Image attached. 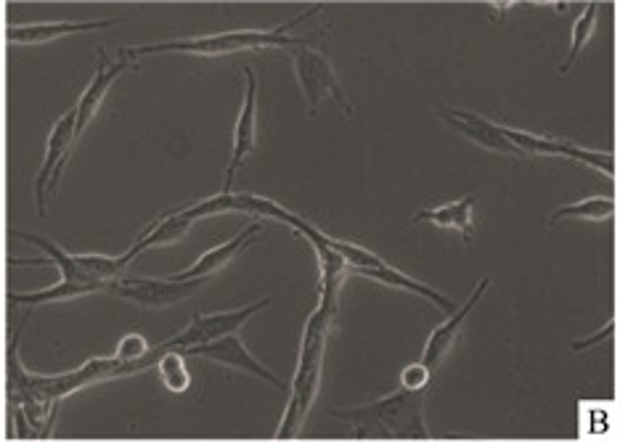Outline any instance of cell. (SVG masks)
I'll return each instance as SVG.
<instances>
[{
    "label": "cell",
    "instance_id": "obj_1",
    "mask_svg": "<svg viewBox=\"0 0 620 442\" xmlns=\"http://www.w3.org/2000/svg\"><path fill=\"white\" fill-rule=\"evenodd\" d=\"M162 353H167V350L159 345L152 347L141 360H133V363L120 360L117 355H114V358H93L88 360L85 366L75 368V371H67V374H43V376L27 374L22 366V360H16L14 353L11 355V366H14L11 376H14V390L19 392L22 413L27 416V421H30L35 432H43V435H46L53 419V405L59 403L61 398H69L72 392L83 390L88 384L141 374L146 368L157 366V360L162 358Z\"/></svg>",
    "mask_w": 620,
    "mask_h": 442
},
{
    "label": "cell",
    "instance_id": "obj_2",
    "mask_svg": "<svg viewBox=\"0 0 620 442\" xmlns=\"http://www.w3.org/2000/svg\"><path fill=\"white\" fill-rule=\"evenodd\" d=\"M337 297L334 292H321L316 313L310 315L303 331V347H300V363H297L295 382H292V395H289L287 411L281 419L279 440L300 435L305 419H308L310 408L316 403L318 384H321V368H324L326 339L332 329L334 313H337Z\"/></svg>",
    "mask_w": 620,
    "mask_h": 442
},
{
    "label": "cell",
    "instance_id": "obj_3",
    "mask_svg": "<svg viewBox=\"0 0 620 442\" xmlns=\"http://www.w3.org/2000/svg\"><path fill=\"white\" fill-rule=\"evenodd\" d=\"M424 400L427 390H403L382 398L377 403L358 408H334V419L353 424L358 437H403V440H424L430 437L424 427Z\"/></svg>",
    "mask_w": 620,
    "mask_h": 442
},
{
    "label": "cell",
    "instance_id": "obj_4",
    "mask_svg": "<svg viewBox=\"0 0 620 442\" xmlns=\"http://www.w3.org/2000/svg\"><path fill=\"white\" fill-rule=\"evenodd\" d=\"M321 11V6H313L303 16H297L292 22L276 30H239V32H220V35H202V38L189 40H170V43L141 45V48H122L125 56L133 61L152 56V53H191V56H226V53L239 51H258V48H297L303 45V38H292L289 30H295L297 24L308 19L310 14Z\"/></svg>",
    "mask_w": 620,
    "mask_h": 442
},
{
    "label": "cell",
    "instance_id": "obj_5",
    "mask_svg": "<svg viewBox=\"0 0 620 442\" xmlns=\"http://www.w3.org/2000/svg\"><path fill=\"white\" fill-rule=\"evenodd\" d=\"M19 239L30 241L38 249L46 252V260L43 265H56L61 270V281H69V284H85L91 286L93 292L106 289L112 284L114 278L120 276L125 265L130 263L128 255L122 257H101V255H67L61 252L53 241L43 239V236H35V233H19Z\"/></svg>",
    "mask_w": 620,
    "mask_h": 442
},
{
    "label": "cell",
    "instance_id": "obj_6",
    "mask_svg": "<svg viewBox=\"0 0 620 442\" xmlns=\"http://www.w3.org/2000/svg\"><path fill=\"white\" fill-rule=\"evenodd\" d=\"M289 56H292L295 75L300 80V88H303L310 112H316L324 98H332L342 112L353 114V106L345 98V90H342L340 80H337L332 61L326 59L324 53L313 51V48H308V43H303L297 45V48H289Z\"/></svg>",
    "mask_w": 620,
    "mask_h": 442
},
{
    "label": "cell",
    "instance_id": "obj_7",
    "mask_svg": "<svg viewBox=\"0 0 620 442\" xmlns=\"http://www.w3.org/2000/svg\"><path fill=\"white\" fill-rule=\"evenodd\" d=\"M202 284H205V278H194V281H175V278H165V281L162 278H125V281H117L114 278L112 284L106 286V292L136 302L141 308L162 310L189 300Z\"/></svg>",
    "mask_w": 620,
    "mask_h": 442
},
{
    "label": "cell",
    "instance_id": "obj_8",
    "mask_svg": "<svg viewBox=\"0 0 620 442\" xmlns=\"http://www.w3.org/2000/svg\"><path fill=\"white\" fill-rule=\"evenodd\" d=\"M271 300H260L252 302L247 308L239 310H228V313H215V315H197L194 321L181 331L175 334L173 339L162 342L165 350H183V347H194V345H205V342H215L220 337H228V334H236L242 329L244 323L250 321L252 315L260 313L263 308H268Z\"/></svg>",
    "mask_w": 620,
    "mask_h": 442
},
{
    "label": "cell",
    "instance_id": "obj_9",
    "mask_svg": "<svg viewBox=\"0 0 620 442\" xmlns=\"http://www.w3.org/2000/svg\"><path fill=\"white\" fill-rule=\"evenodd\" d=\"M75 125H77V109H69V112L64 114L56 125H53L51 135H48L46 162H43V167H40L38 183H35V199H38L40 212H46L48 191L53 194L56 186H59L61 173H64V165H67L69 149H72V143L77 141Z\"/></svg>",
    "mask_w": 620,
    "mask_h": 442
},
{
    "label": "cell",
    "instance_id": "obj_10",
    "mask_svg": "<svg viewBox=\"0 0 620 442\" xmlns=\"http://www.w3.org/2000/svg\"><path fill=\"white\" fill-rule=\"evenodd\" d=\"M186 358H205V360H215V363H223V366H231V368H239L244 374L250 376H258L263 382H271L273 387H279L284 390V382H281L279 376L268 371V368L260 363L255 355L247 350V345L242 342L239 334H228V337H220L215 342H205V345H194V347H183L181 350Z\"/></svg>",
    "mask_w": 620,
    "mask_h": 442
},
{
    "label": "cell",
    "instance_id": "obj_11",
    "mask_svg": "<svg viewBox=\"0 0 620 442\" xmlns=\"http://www.w3.org/2000/svg\"><path fill=\"white\" fill-rule=\"evenodd\" d=\"M507 138L515 143L517 149L528 157V154H544V157H568L575 162H583V165L594 167L599 173L613 175L615 173V159L613 154H605V151H591L581 149V146H573L570 141H554V138H544V135L525 133V130H512L504 128Z\"/></svg>",
    "mask_w": 620,
    "mask_h": 442
},
{
    "label": "cell",
    "instance_id": "obj_12",
    "mask_svg": "<svg viewBox=\"0 0 620 442\" xmlns=\"http://www.w3.org/2000/svg\"><path fill=\"white\" fill-rule=\"evenodd\" d=\"M244 75H247V90H244L242 112L236 117L234 154H231V165L226 170L223 194H231V186H234L239 167L247 162V157L255 151V141H258V77H255L250 67L244 69Z\"/></svg>",
    "mask_w": 620,
    "mask_h": 442
},
{
    "label": "cell",
    "instance_id": "obj_13",
    "mask_svg": "<svg viewBox=\"0 0 620 442\" xmlns=\"http://www.w3.org/2000/svg\"><path fill=\"white\" fill-rule=\"evenodd\" d=\"M440 117H443L448 128H454L456 133H462L464 138H469V141L477 143V146H483V149L504 154V157H525L515 143L509 141L501 125H493V122L483 120L480 114L456 112V109L440 106Z\"/></svg>",
    "mask_w": 620,
    "mask_h": 442
},
{
    "label": "cell",
    "instance_id": "obj_14",
    "mask_svg": "<svg viewBox=\"0 0 620 442\" xmlns=\"http://www.w3.org/2000/svg\"><path fill=\"white\" fill-rule=\"evenodd\" d=\"M488 284H491V278H483V281L477 284L475 294H472V297L464 302L462 308L454 310V313L448 315V321H443L438 329L432 331L430 339H427V350H424V358H422V363L430 368V371H438L440 363H443V360H446V355L451 353V347H454V342H456V337H459V331H462L464 321H467L469 313L477 308V302L483 300V294H485V289H488Z\"/></svg>",
    "mask_w": 620,
    "mask_h": 442
},
{
    "label": "cell",
    "instance_id": "obj_15",
    "mask_svg": "<svg viewBox=\"0 0 620 442\" xmlns=\"http://www.w3.org/2000/svg\"><path fill=\"white\" fill-rule=\"evenodd\" d=\"M136 67V61L130 59V56H125V51H120V59L112 61V64H106L104 59H101L99 64V72H96V77L91 80V85L85 88V93L80 96V101H77V125H75V135L80 138V135L85 133V128L91 125V120L96 117V112H99V106L104 104V98L106 93H109V88L114 85V80L122 75V72H128V69Z\"/></svg>",
    "mask_w": 620,
    "mask_h": 442
},
{
    "label": "cell",
    "instance_id": "obj_16",
    "mask_svg": "<svg viewBox=\"0 0 620 442\" xmlns=\"http://www.w3.org/2000/svg\"><path fill=\"white\" fill-rule=\"evenodd\" d=\"M263 231V225L260 223H252L247 225L239 236H234L231 241H226V244H220V247L210 249L207 255H202L197 260V263L191 265L189 270H181V273H175V281H194V278H207L212 276V273H218V270H223L226 265H231V260H234L236 255H242L244 249L250 247L252 239L258 236V233Z\"/></svg>",
    "mask_w": 620,
    "mask_h": 442
},
{
    "label": "cell",
    "instance_id": "obj_17",
    "mask_svg": "<svg viewBox=\"0 0 620 442\" xmlns=\"http://www.w3.org/2000/svg\"><path fill=\"white\" fill-rule=\"evenodd\" d=\"M114 19H99V22H51V24H27V27H8L6 40L11 45H32L48 43V40L75 35V32H93L112 27Z\"/></svg>",
    "mask_w": 620,
    "mask_h": 442
},
{
    "label": "cell",
    "instance_id": "obj_18",
    "mask_svg": "<svg viewBox=\"0 0 620 442\" xmlns=\"http://www.w3.org/2000/svg\"><path fill=\"white\" fill-rule=\"evenodd\" d=\"M472 212H475V196H464L459 202L440 204L435 210H422L414 215V223H432L438 228H456L462 233V239L469 241L475 233L472 223Z\"/></svg>",
    "mask_w": 620,
    "mask_h": 442
},
{
    "label": "cell",
    "instance_id": "obj_19",
    "mask_svg": "<svg viewBox=\"0 0 620 442\" xmlns=\"http://www.w3.org/2000/svg\"><path fill=\"white\" fill-rule=\"evenodd\" d=\"M350 273H358V276H366V278H371V281H379V284L393 286V289H403V292H414V294H419V297H424V300L435 302V305L446 310L448 315L454 313V302L448 300V297H443V294L430 289V286L419 284V281L409 278L406 273H401V270L390 268L387 263L377 265V268H356V270H350Z\"/></svg>",
    "mask_w": 620,
    "mask_h": 442
},
{
    "label": "cell",
    "instance_id": "obj_20",
    "mask_svg": "<svg viewBox=\"0 0 620 442\" xmlns=\"http://www.w3.org/2000/svg\"><path fill=\"white\" fill-rule=\"evenodd\" d=\"M615 215V202L610 196H591V199H581V202L560 207L552 212V225L562 223V220L578 218V220H605Z\"/></svg>",
    "mask_w": 620,
    "mask_h": 442
},
{
    "label": "cell",
    "instance_id": "obj_21",
    "mask_svg": "<svg viewBox=\"0 0 620 442\" xmlns=\"http://www.w3.org/2000/svg\"><path fill=\"white\" fill-rule=\"evenodd\" d=\"M157 371L162 384H165L170 392H175V395H181V392H186L191 387L189 366H186V355H183L181 350H167V353H162V358L157 360Z\"/></svg>",
    "mask_w": 620,
    "mask_h": 442
},
{
    "label": "cell",
    "instance_id": "obj_22",
    "mask_svg": "<svg viewBox=\"0 0 620 442\" xmlns=\"http://www.w3.org/2000/svg\"><path fill=\"white\" fill-rule=\"evenodd\" d=\"M597 11L599 6L597 3H589V6L583 8V14L575 19L573 24V38H570V51H568V59H565V64L560 67V72L565 75L570 67L575 64V59L581 56V51L586 48V43H589L591 38H594V27H597Z\"/></svg>",
    "mask_w": 620,
    "mask_h": 442
},
{
    "label": "cell",
    "instance_id": "obj_23",
    "mask_svg": "<svg viewBox=\"0 0 620 442\" xmlns=\"http://www.w3.org/2000/svg\"><path fill=\"white\" fill-rule=\"evenodd\" d=\"M432 371L424 366L422 360L414 363V366H406L401 374V387L403 390H427L430 387Z\"/></svg>",
    "mask_w": 620,
    "mask_h": 442
},
{
    "label": "cell",
    "instance_id": "obj_24",
    "mask_svg": "<svg viewBox=\"0 0 620 442\" xmlns=\"http://www.w3.org/2000/svg\"><path fill=\"white\" fill-rule=\"evenodd\" d=\"M149 350H152V347L146 345L144 337H138V334H130V337L122 339L120 347H117V358L133 363V360L144 358V355L149 353Z\"/></svg>",
    "mask_w": 620,
    "mask_h": 442
},
{
    "label": "cell",
    "instance_id": "obj_25",
    "mask_svg": "<svg viewBox=\"0 0 620 442\" xmlns=\"http://www.w3.org/2000/svg\"><path fill=\"white\" fill-rule=\"evenodd\" d=\"M613 329H615V321H610L605 326V331H602V334H594V337L583 339V342H573V350H575V353H581V350H586V347L599 345V342H605V339L613 337Z\"/></svg>",
    "mask_w": 620,
    "mask_h": 442
}]
</instances>
